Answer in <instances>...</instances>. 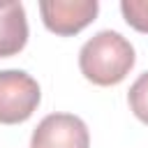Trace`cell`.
Masks as SVG:
<instances>
[{"mask_svg": "<svg viewBox=\"0 0 148 148\" xmlns=\"http://www.w3.org/2000/svg\"><path fill=\"white\" fill-rule=\"evenodd\" d=\"M127 102H130L132 113H134L143 125H148V72H143V74L130 86Z\"/></svg>", "mask_w": 148, "mask_h": 148, "instance_id": "8992f818", "label": "cell"}, {"mask_svg": "<svg viewBox=\"0 0 148 148\" xmlns=\"http://www.w3.org/2000/svg\"><path fill=\"white\" fill-rule=\"evenodd\" d=\"M120 12H123L127 25L148 35V0H123Z\"/></svg>", "mask_w": 148, "mask_h": 148, "instance_id": "52a82bcc", "label": "cell"}, {"mask_svg": "<svg viewBox=\"0 0 148 148\" xmlns=\"http://www.w3.org/2000/svg\"><path fill=\"white\" fill-rule=\"evenodd\" d=\"M134 46L116 30H102L79 51L81 74L95 86H116L134 67Z\"/></svg>", "mask_w": 148, "mask_h": 148, "instance_id": "6da1fadb", "label": "cell"}, {"mask_svg": "<svg viewBox=\"0 0 148 148\" xmlns=\"http://www.w3.org/2000/svg\"><path fill=\"white\" fill-rule=\"evenodd\" d=\"M44 25L62 37L81 32L99 12L97 0H44L39 2Z\"/></svg>", "mask_w": 148, "mask_h": 148, "instance_id": "277c9868", "label": "cell"}, {"mask_svg": "<svg viewBox=\"0 0 148 148\" xmlns=\"http://www.w3.org/2000/svg\"><path fill=\"white\" fill-rule=\"evenodd\" d=\"M42 90L39 83L21 69L0 72V123L16 125L28 120L39 106Z\"/></svg>", "mask_w": 148, "mask_h": 148, "instance_id": "7a4b0ae2", "label": "cell"}, {"mask_svg": "<svg viewBox=\"0 0 148 148\" xmlns=\"http://www.w3.org/2000/svg\"><path fill=\"white\" fill-rule=\"evenodd\" d=\"M28 42V21L21 2H0V58L16 56Z\"/></svg>", "mask_w": 148, "mask_h": 148, "instance_id": "5b68a950", "label": "cell"}, {"mask_svg": "<svg viewBox=\"0 0 148 148\" xmlns=\"http://www.w3.org/2000/svg\"><path fill=\"white\" fill-rule=\"evenodd\" d=\"M30 148H90V134L79 116L49 113L35 127Z\"/></svg>", "mask_w": 148, "mask_h": 148, "instance_id": "3957f363", "label": "cell"}]
</instances>
